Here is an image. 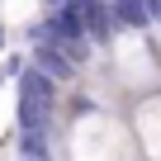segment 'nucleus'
<instances>
[{"instance_id": "nucleus-1", "label": "nucleus", "mask_w": 161, "mask_h": 161, "mask_svg": "<svg viewBox=\"0 0 161 161\" xmlns=\"http://www.w3.org/2000/svg\"><path fill=\"white\" fill-rule=\"evenodd\" d=\"M109 57V76H114V86H123L133 100L137 95H152L161 90V52L152 43V29L137 33V29H119L104 47Z\"/></svg>"}, {"instance_id": "nucleus-2", "label": "nucleus", "mask_w": 161, "mask_h": 161, "mask_svg": "<svg viewBox=\"0 0 161 161\" xmlns=\"http://www.w3.org/2000/svg\"><path fill=\"white\" fill-rule=\"evenodd\" d=\"M19 80V109H14V128H47L52 114L62 109V86H52V80L38 71V66H19L14 71Z\"/></svg>"}, {"instance_id": "nucleus-3", "label": "nucleus", "mask_w": 161, "mask_h": 161, "mask_svg": "<svg viewBox=\"0 0 161 161\" xmlns=\"http://www.w3.org/2000/svg\"><path fill=\"white\" fill-rule=\"evenodd\" d=\"M128 128H133L137 156L142 161H161V90L137 95L128 104Z\"/></svg>"}, {"instance_id": "nucleus-4", "label": "nucleus", "mask_w": 161, "mask_h": 161, "mask_svg": "<svg viewBox=\"0 0 161 161\" xmlns=\"http://www.w3.org/2000/svg\"><path fill=\"white\" fill-rule=\"evenodd\" d=\"M29 66H38L52 86H71V80L80 76V66H76L57 43H47V38H43V43H29Z\"/></svg>"}, {"instance_id": "nucleus-5", "label": "nucleus", "mask_w": 161, "mask_h": 161, "mask_svg": "<svg viewBox=\"0 0 161 161\" xmlns=\"http://www.w3.org/2000/svg\"><path fill=\"white\" fill-rule=\"evenodd\" d=\"M109 14H114V24H119V29H137V33H147V29H152L147 0H109Z\"/></svg>"}, {"instance_id": "nucleus-6", "label": "nucleus", "mask_w": 161, "mask_h": 161, "mask_svg": "<svg viewBox=\"0 0 161 161\" xmlns=\"http://www.w3.org/2000/svg\"><path fill=\"white\" fill-rule=\"evenodd\" d=\"M19 156L52 161V123L47 128H19Z\"/></svg>"}, {"instance_id": "nucleus-7", "label": "nucleus", "mask_w": 161, "mask_h": 161, "mask_svg": "<svg viewBox=\"0 0 161 161\" xmlns=\"http://www.w3.org/2000/svg\"><path fill=\"white\" fill-rule=\"evenodd\" d=\"M5 43H10V33H5V24H0V52H5Z\"/></svg>"}, {"instance_id": "nucleus-8", "label": "nucleus", "mask_w": 161, "mask_h": 161, "mask_svg": "<svg viewBox=\"0 0 161 161\" xmlns=\"http://www.w3.org/2000/svg\"><path fill=\"white\" fill-rule=\"evenodd\" d=\"M43 5H47V10H52V5H62V0H43Z\"/></svg>"}, {"instance_id": "nucleus-9", "label": "nucleus", "mask_w": 161, "mask_h": 161, "mask_svg": "<svg viewBox=\"0 0 161 161\" xmlns=\"http://www.w3.org/2000/svg\"><path fill=\"white\" fill-rule=\"evenodd\" d=\"M0 86H5V71H0Z\"/></svg>"}, {"instance_id": "nucleus-10", "label": "nucleus", "mask_w": 161, "mask_h": 161, "mask_svg": "<svg viewBox=\"0 0 161 161\" xmlns=\"http://www.w3.org/2000/svg\"><path fill=\"white\" fill-rule=\"evenodd\" d=\"M104 5H109V0H104Z\"/></svg>"}]
</instances>
